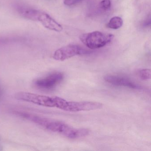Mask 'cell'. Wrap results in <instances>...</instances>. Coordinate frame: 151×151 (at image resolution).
Segmentation results:
<instances>
[{"label": "cell", "mask_w": 151, "mask_h": 151, "mask_svg": "<svg viewBox=\"0 0 151 151\" xmlns=\"http://www.w3.org/2000/svg\"><path fill=\"white\" fill-rule=\"evenodd\" d=\"M16 99L47 107L56 108L64 110L67 101L57 96L40 95L27 92H20L15 94Z\"/></svg>", "instance_id": "6da1fadb"}, {"label": "cell", "mask_w": 151, "mask_h": 151, "mask_svg": "<svg viewBox=\"0 0 151 151\" xmlns=\"http://www.w3.org/2000/svg\"><path fill=\"white\" fill-rule=\"evenodd\" d=\"M114 37L110 33L94 31L81 35L80 40L87 47L91 49L101 48L109 44Z\"/></svg>", "instance_id": "7a4b0ae2"}, {"label": "cell", "mask_w": 151, "mask_h": 151, "mask_svg": "<svg viewBox=\"0 0 151 151\" xmlns=\"http://www.w3.org/2000/svg\"><path fill=\"white\" fill-rule=\"evenodd\" d=\"M88 53L82 47L75 45H70L61 47L55 52L53 57L56 60L64 61L76 55Z\"/></svg>", "instance_id": "3957f363"}, {"label": "cell", "mask_w": 151, "mask_h": 151, "mask_svg": "<svg viewBox=\"0 0 151 151\" xmlns=\"http://www.w3.org/2000/svg\"><path fill=\"white\" fill-rule=\"evenodd\" d=\"M64 76L61 72H55L46 77L37 79L34 82L35 86L40 90L47 91L56 87L63 80Z\"/></svg>", "instance_id": "277c9868"}, {"label": "cell", "mask_w": 151, "mask_h": 151, "mask_svg": "<svg viewBox=\"0 0 151 151\" xmlns=\"http://www.w3.org/2000/svg\"><path fill=\"white\" fill-rule=\"evenodd\" d=\"M103 106V104L93 101H68L66 111L79 112L91 111L100 109Z\"/></svg>", "instance_id": "5b68a950"}, {"label": "cell", "mask_w": 151, "mask_h": 151, "mask_svg": "<svg viewBox=\"0 0 151 151\" xmlns=\"http://www.w3.org/2000/svg\"><path fill=\"white\" fill-rule=\"evenodd\" d=\"M104 80L109 83L116 86H124L136 90L141 89V87L138 85L123 77L108 75L105 76Z\"/></svg>", "instance_id": "8992f818"}, {"label": "cell", "mask_w": 151, "mask_h": 151, "mask_svg": "<svg viewBox=\"0 0 151 151\" xmlns=\"http://www.w3.org/2000/svg\"><path fill=\"white\" fill-rule=\"evenodd\" d=\"M38 22L48 29L56 32H60L63 29L62 25L45 12L40 11Z\"/></svg>", "instance_id": "52a82bcc"}, {"label": "cell", "mask_w": 151, "mask_h": 151, "mask_svg": "<svg viewBox=\"0 0 151 151\" xmlns=\"http://www.w3.org/2000/svg\"><path fill=\"white\" fill-rule=\"evenodd\" d=\"M15 9L22 17L31 21H37L40 11L22 4H16Z\"/></svg>", "instance_id": "ba28073f"}, {"label": "cell", "mask_w": 151, "mask_h": 151, "mask_svg": "<svg viewBox=\"0 0 151 151\" xmlns=\"http://www.w3.org/2000/svg\"><path fill=\"white\" fill-rule=\"evenodd\" d=\"M27 40L25 37L21 36H1L0 47L16 43H22Z\"/></svg>", "instance_id": "9c48e42d"}, {"label": "cell", "mask_w": 151, "mask_h": 151, "mask_svg": "<svg viewBox=\"0 0 151 151\" xmlns=\"http://www.w3.org/2000/svg\"><path fill=\"white\" fill-rule=\"evenodd\" d=\"M123 24V22L121 17L117 16L114 17L109 20L107 24V27L109 29H117L122 26Z\"/></svg>", "instance_id": "30bf717a"}, {"label": "cell", "mask_w": 151, "mask_h": 151, "mask_svg": "<svg viewBox=\"0 0 151 151\" xmlns=\"http://www.w3.org/2000/svg\"><path fill=\"white\" fill-rule=\"evenodd\" d=\"M151 70L148 69L140 70L138 72L139 76L142 80H147L151 78Z\"/></svg>", "instance_id": "8fae6325"}, {"label": "cell", "mask_w": 151, "mask_h": 151, "mask_svg": "<svg viewBox=\"0 0 151 151\" xmlns=\"http://www.w3.org/2000/svg\"><path fill=\"white\" fill-rule=\"evenodd\" d=\"M100 7L103 10H108L111 7V1L110 0H102L100 2Z\"/></svg>", "instance_id": "7c38bea8"}, {"label": "cell", "mask_w": 151, "mask_h": 151, "mask_svg": "<svg viewBox=\"0 0 151 151\" xmlns=\"http://www.w3.org/2000/svg\"><path fill=\"white\" fill-rule=\"evenodd\" d=\"M83 1V0H64V4L66 6H70L78 4Z\"/></svg>", "instance_id": "4fadbf2b"}, {"label": "cell", "mask_w": 151, "mask_h": 151, "mask_svg": "<svg viewBox=\"0 0 151 151\" xmlns=\"http://www.w3.org/2000/svg\"><path fill=\"white\" fill-rule=\"evenodd\" d=\"M2 94V90L1 89V87L0 86V98L1 97V95Z\"/></svg>", "instance_id": "5bb4252c"}]
</instances>
